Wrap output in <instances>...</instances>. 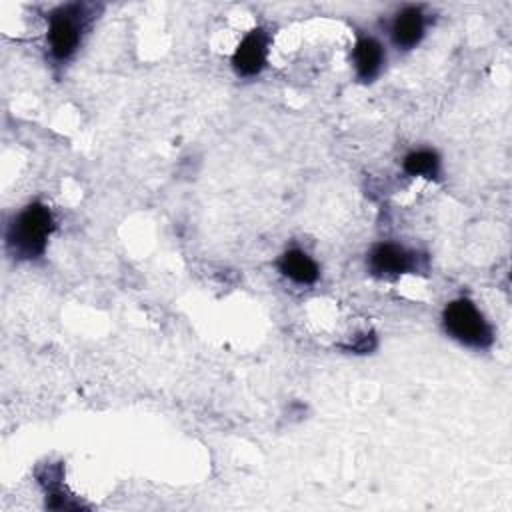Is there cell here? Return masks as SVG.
Returning <instances> with one entry per match:
<instances>
[{"label": "cell", "instance_id": "9", "mask_svg": "<svg viewBox=\"0 0 512 512\" xmlns=\"http://www.w3.org/2000/svg\"><path fill=\"white\" fill-rule=\"evenodd\" d=\"M402 168L408 176H422L428 180H436L440 176V156L436 150H430V148L412 150L410 154L404 156Z\"/></svg>", "mask_w": 512, "mask_h": 512}, {"label": "cell", "instance_id": "6", "mask_svg": "<svg viewBox=\"0 0 512 512\" xmlns=\"http://www.w3.org/2000/svg\"><path fill=\"white\" fill-rule=\"evenodd\" d=\"M352 60L356 68V78L360 82H374L384 66L386 52L384 46L372 36H358L352 48Z\"/></svg>", "mask_w": 512, "mask_h": 512}, {"label": "cell", "instance_id": "1", "mask_svg": "<svg viewBox=\"0 0 512 512\" xmlns=\"http://www.w3.org/2000/svg\"><path fill=\"white\" fill-rule=\"evenodd\" d=\"M54 218L46 204L32 202L22 208L6 230V248L16 260H36L46 252Z\"/></svg>", "mask_w": 512, "mask_h": 512}, {"label": "cell", "instance_id": "7", "mask_svg": "<svg viewBox=\"0 0 512 512\" xmlns=\"http://www.w3.org/2000/svg\"><path fill=\"white\" fill-rule=\"evenodd\" d=\"M424 30H426V22H424L422 10L408 6L400 10L392 20L390 36L400 50H410L416 44H420V40L424 38Z\"/></svg>", "mask_w": 512, "mask_h": 512}, {"label": "cell", "instance_id": "10", "mask_svg": "<svg viewBox=\"0 0 512 512\" xmlns=\"http://www.w3.org/2000/svg\"><path fill=\"white\" fill-rule=\"evenodd\" d=\"M378 340H376V334L374 332H368L364 336H360L354 344H348V346H342L344 350L348 352H356V354H366V352H372L376 348Z\"/></svg>", "mask_w": 512, "mask_h": 512}, {"label": "cell", "instance_id": "5", "mask_svg": "<svg viewBox=\"0 0 512 512\" xmlns=\"http://www.w3.org/2000/svg\"><path fill=\"white\" fill-rule=\"evenodd\" d=\"M268 42H270V36L264 28L250 30L232 54L234 72L244 78H252L260 74L268 60Z\"/></svg>", "mask_w": 512, "mask_h": 512}, {"label": "cell", "instance_id": "8", "mask_svg": "<svg viewBox=\"0 0 512 512\" xmlns=\"http://www.w3.org/2000/svg\"><path fill=\"white\" fill-rule=\"evenodd\" d=\"M276 266L282 272V276H286L288 280H292L296 284H314L320 276L318 264L300 248L286 250L278 258Z\"/></svg>", "mask_w": 512, "mask_h": 512}, {"label": "cell", "instance_id": "2", "mask_svg": "<svg viewBox=\"0 0 512 512\" xmlns=\"http://www.w3.org/2000/svg\"><path fill=\"white\" fill-rule=\"evenodd\" d=\"M442 326L456 342L484 350L494 342V330L470 298H456L442 310Z\"/></svg>", "mask_w": 512, "mask_h": 512}, {"label": "cell", "instance_id": "4", "mask_svg": "<svg viewBox=\"0 0 512 512\" xmlns=\"http://www.w3.org/2000/svg\"><path fill=\"white\" fill-rule=\"evenodd\" d=\"M420 256L400 244L380 242L368 254V270L380 278H396L418 270Z\"/></svg>", "mask_w": 512, "mask_h": 512}, {"label": "cell", "instance_id": "3", "mask_svg": "<svg viewBox=\"0 0 512 512\" xmlns=\"http://www.w3.org/2000/svg\"><path fill=\"white\" fill-rule=\"evenodd\" d=\"M88 18L90 14L86 12L84 4H66L50 12L46 42L50 56L58 64L68 62L80 48Z\"/></svg>", "mask_w": 512, "mask_h": 512}]
</instances>
